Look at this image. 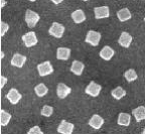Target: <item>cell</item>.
Listing matches in <instances>:
<instances>
[{
    "instance_id": "1",
    "label": "cell",
    "mask_w": 145,
    "mask_h": 134,
    "mask_svg": "<svg viewBox=\"0 0 145 134\" xmlns=\"http://www.w3.org/2000/svg\"><path fill=\"white\" fill-rule=\"evenodd\" d=\"M39 19H40V16L35 11H32L30 9L26 10V12H25V22H26L27 26L29 28L34 27L39 21Z\"/></svg>"
},
{
    "instance_id": "2",
    "label": "cell",
    "mask_w": 145,
    "mask_h": 134,
    "mask_svg": "<svg viewBox=\"0 0 145 134\" xmlns=\"http://www.w3.org/2000/svg\"><path fill=\"white\" fill-rule=\"evenodd\" d=\"M65 26L63 24L59 22H54L52 24V26L50 27V30H48V33L54 37H57V39H61L65 33Z\"/></svg>"
},
{
    "instance_id": "3",
    "label": "cell",
    "mask_w": 145,
    "mask_h": 134,
    "mask_svg": "<svg viewBox=\"0 0 145 134\" xmlns=\"http://www.w3.org/2000/svg\"><path fill=\"white\" fill-rule=\"evenodd\" d=\"M100 41H101V33L98 31H95V30H89L87 32L86 39H85V41L89 44L93 46H97L100 43Z\"/></svg>"
},
{
    "instance_id": "4",
    "label": "cell",
    "mask_w": 145,
    "mask_h": 134,
    "mask_svg": "<svg viewBox=\"0 0 145 134\" xmlns=\"http://www.w3.org/2000/svg\"><path fill=\"white\" fill-rule=\"evenodd\" d=\"M37 71H39V74L40 77H45V76H48L54 73V67L52 66L50 61H46L37 65Z\"/></svg>"
},
{
    "instance_id": "5",
    "label": "cell",
    "mask_w": 145,
    "mask_h": 134,
    "mask_svg": "<svg viewBox=\"0 0 145 134\" xmlns=\"http://www.w3.org/2000/svg\"><path fill=\"white\" fill-rule=\"evenodd\" d=\"M22 41L24 42V46L26 48H31L34 46L35 44H37L39 41H37V37H36V34L34 31H29L25 33L22 37Z\"/></svg>"
},
{
    "instance_id": "6",
    "label": "cell",
    "mask_w": 145,
    "mask_h": 134,
    "mask_svg": "<svg viewBox=\"0 0 145 134\" xmlns=\"http://www.w3.org/2000/svg\"><path fill=\"white\" fill-rule=\"evenodd\" d=\"M101 90H102L101 85L97 84V83H95L94 81H92V82L86 87L85 92H86V94L92 96V97H98V96L100 95Z\"/></svg>"
},
{
    "instance_id": "7",
    "label": "cell",
    "mask_w": 145,
    "mask_h": 134,
    "mask_svg": "<svg viewBox=\"0 0 145 134\" xmlns=\"http://www.w3.org/2000/svg\"><path fill=\"white\" fill-rule=\"evenodd\" d=\"M74 128H75V126H74L72 123L63 120L59 123V127H57V132L61 134H72Z\"/></svg>"
},
{
    "instance_id": "8",
    "label": "cell",
    "mask_w": 145,
    "mask_h": 134,
    "mask_svg": "<svg viewBox=\"0 0 145 134\" xmlns=\"http://www.w3.org/2000/svg\"><path fill=\"white\" fill-rule=\"evenodd\" d=\"M94 13H95L96 19L107 18L110 16V9L108 6H100L94 8Z\"/></svg>"
},
{
    "instance_id": "9",
    "label": "cell",
    "mask_w": 145,
    "mask_h": 134,
    "mask_svg": "<svg viewBox=\"0 0 145 134\" xmlns=\"http://www.w3.org/2000/svg\"><path fill=\"white\" fill-rule=\"evenodd\" d=\"M6 98L8 99V101L11 103V104L15 105V104H17V103L21 100L22 95H21V94L19 93V92H18L16 89L12 88V89H10V90H9L8 94L6 95Z\"/></svg>"
},
{
    "instance_id": "10",
    "label": "cell",
    "mask_w": 145,
    "mask_h": 134,
    "mask_svg": "<svg viewBox=\"0 0 145 134\" xmlns=\"http://www.w3.org/2000/svg\"><path fill=\"white\" fill-rule=\"evenodd\" d=\"M72 92V89L70 88L69 86H67L66 84H63V83H59L57 87V97L59 99H65L66 97H68L69 95L71 94Z\"/></svg>"
},
{
    "instance_id": "11",
    "label": "cell",
    "mask_w": 145,
    "mask_h": 134,
    "mask_svg": "<svg viewBox=\"0 0 145 134\" xmlns=\"http://www.w3.org/2000/svg\"><path fill=\"white\" fill-rule=\"evenodd\" d=\"M104 124V119L98 114H95L91 117V119L89 120V125L91 127H93L94 129H100Z\"/></svg>"
},
{
    "instance_id": "12",
    "label": "cell",
    "mask_w": 145,
    "mask_h": 134,
    "mask_svg": "<svg viewBox=\"0 0 145 134\" xmlns=\"http://www.w3.org/2000/svg\"><path fill=\"white\" fill-rule=\"evenodd\" d=\"M131 42H132V37L128 32L123 31L122 33H121L119 39H118V43H119L121 46H123V48H127L130 46Z\"/></svg>"
},
{
    "instance_id": "13",
    "label": "cell",
    "mask_w": 145,
    "mask_h": 134,
    "mask_svg": "<svg viewBox=\"0 0 145 134\" xmlns=\"http://www.w3.org/2000/svg\"><path fill=\"white\" fill-rule=\"evenodd\" d=\"M25 61H26V57L25 56L20 55V54H15L11 59V65L13 67L20 69L24 66Z\"/></svg>"
},
{
    "instance_id": "14",
    "label": "cell",
    "mask_w": 145,
    "mask_h": 134,
    "mask_svg": "<svg viewBox=\"0 0 145 134\" xmlns=\"http://www.w3.org/2000/svg\"><path fill=\"white\" fill-rule=\"evenodd\" d=\"M99 55H100V57L102 58L103 59H105V61H110V59L114 57V55H115V52H114V50L111 46H106L101 50Z\"/></svg>"
},
{
    "instance_id": "15",
    "label": "cell",
    "mask_w": 145,
    "mask_h": 134,
    "mask_svg": "<svg viewBox=\"0 0 145 134\" xmlns=\"http://www.w3.org/2000/svg\"><path fill=\"white\" fill-rule=\"evenodd\" d=\"M132 115L134 116V118L137 122H141L145 119V107L144 106H139L135 109L132 110Z\"/></svg>"
},
{
    "instance_id": "16",
    "label": "cell",
    "mask_w": 145,
    "mask_h": 134,
    "mask_svg": "<svg viewBox=\"0 0 145 134\" xmlns=\"http://www.w3.org/2000/svg\"><path fill=\"white\" fill-rule=\"evenodd\" d=\"M85 69V65L80 61H74L71 66V72L74 73L76 76H81Z\"/></svg>"
},
{
    "instance_id": "17",
    "label": "cell",
    "mask_w": 145,
    "mask_h": 134,
    "mask_svg": "<svg viewBox=\"0 0 145 134\" xmlns=\"http://www.w3.org/2000/svg\"><path fill=\"white\" fill-rule=\"evenodd\" d=\"M71 57V50L68 48H59L57 50V59L59 61H67Z\"/></svg>"
},
{
    "instance_id": "18",
    "label": "cell",
    "mask_w": 145,
    "mask_h": 134,
    "mask_svg": "<svg viewBox=\"0 0 145 134\" xmlns=\"http://www.w3.org/2000/svg\"><path fill=\"white\" fill-rule=\"evenodd\" d=\"M72 18L75 23H82L86 20V14L84 13V11L81 9L75 10L72 13Z\"/></svg>"
},
{
    "instance_id": "19",
    "label": "cell",
    "mask_w": 145,
    "mask_h": 134,
    "mask_svg": "<svg viewBox=\"0 0 145 134\" xmlns=\"http://www.w3.org/2000/svg\"><path fill=\"white\" fill-rule=\"evenodd\" d=\"M131 122V116L128 113H120L118 115L117 123L121 126H129Z\"/></svg>"
},
{
    "instance_id": "20",
    "label": "cell",
    "mask_w": 145,
    "mask_h": 134,
    "mask_svg": "<svg viewBox=\"0 0 145 134\" xmlns=\"http://www.w3.org/2000/svg\"><path fill=\"white\" fill-rule=\"evenodd\" d=\"M117 17L121 22H124V21L129 20L131 18V13H130L128 8H122L117 12Z\"/></svg>"
},
{
    "instance_id": "21",
    "label": "cell",
    "mask_w": 145,
    "mask_h": 134,
    "mask_svg": "<svg viewBox=\"0 0 145 134\" xmlns=\"http://www.w3.org/2000/svg\"><path fill=\"white\" fill-rule=\"evenodd\" d=\"M11 120V114L6 112L5 110H1L0 111V123H1V126H6L8 125V123Z\"/></svg>"
},
{
    "instance_id": "22",
    "label": "cell",
    "mask_w": 145,
    "mask_h": 134,
    "mask_svg": "<svg viewBox=\"0 0 145 134\" xmlns=\"http://www.w3.org/2000/svg\"><path fill=\"white\" fill-rule=\"evenodd\" d=\"M111 95L113 96V98L116 99V100H121L126 95V91L123 88H121V87H116L114 90H112Z\"/></svg>"
},
{
    "instance_id": "23",
    "label": "cell",
    "mask_w": 145,
    "mask_h": 134,
    "mask_svg": "<svg viewBox=\"0 0 145 134\" xmlns=\"http://www.w3.org/2000/svg\"><path fill=\"white\" fill-rule=\"evenodd\" d=\"M34 92H35V94L39 96V97H43V96H45L46 94H48V89L44 84L40 83V84H39L35 88H34Z\"/></svg>"
},
{
    "instance_id": "24",
    "label": "cell",
    "mask_w": 145,
    "mask_h": 134,
    "mask_svg": "<svg viewBox=\"0 0 145 134\" xmlns=\"http://www.w3.org/2000/svg\"><path fill=\"white\" fill-rule=\"evenodd\" d=\"M124 77L128 82H134V81L137 80L138 76H137V73L135 72V70L129 69V70H127L124 73Z\"/></svg>"
},
{
    "instance_id": "25",
    "label": "cell",
    "mask_w": 145,
    "mask_h": 134,
    "mask_svg": "<svg viewBox=\"0 0 145 134\" xmlns=\"http://www.w3.org/2000/svg\"><path fill=\"white\" fill-rule=\"evenodd\" d=\"M41 115L44 116V117H50L54 113V108L52 106H48V105H44L41 109Z\"/></svg>"
},
{
    "instance_id": "26",
    "label": "cell",
    "mask_w": 145,
    "mask_h": 134,
    "mask_svg": "<svg viewBox=\"0 0 145 134\" xmlns=\"http://www.w3.org/2000/svg\"><path fill=\"white\" fill-rule=\"evenodd\" d=\"M0 26H1V37H4L5 33H6L7 31H8L9 29V25L7 24L6 22H4V21H1V23H0Z\"/></svg>"
},
{
    "instance_id": "27",
    "label": "cell",
    "mask_w": 145,
    "mask_h": 134,
    "mask_svg": "<svg viewBox=\"0 0 145 134\" xmlns=\"http://www.w3.org/2000/svg\"><path fill=\"white\" fill-rule=\"evenodd\" d=\"M27 134H43V132L41 131L39 126H33V127H31L28 130Z\"/></svg>"
},
{
    "instance_id": "28",
    "label": "cell",
    "mask_w": 145,
    "mask_h": 134,
    "mask_svg": "<svg viewBox=\"0 0 145 134\" xmlns=\"http://www.w3.org/2000/svg\"><path fill=\"white\" fill-rule=\"evenodd\" d=\"M1 85H0V88H4V86H5V84H6L7 83V81H8V80H7V78L6 77H4V76H1Z\"/></svg>"
},
{
    "instance_id": "29",
    "label": "cell",
    "mask_w": 145,
    "mask_h": 134,
    "mask_svg": "<svg viewBox=\"0 0 145 134\" xmlns=\"http://www.w3.org/2000/svg\"><path fill=\"white\" fill-rule=\"evenodd\" d=\"M52 2H54V4H59V3H61L63 1V0H50Z\"/></svg>"
},
{
    "instance_id": "30",
    "label": "cell",
    "mask_w": 145,
    "mask_h": 134,
    "mask_svg": "<svg viewBox=\"0 0 145 134\" xmlns=\"http://www.w3.org/2000/svg\"><path fill=\"white\" fill-rule=\"evenodd\" d=\"M6 1H5V0H1V8H3V7L5 6V5H6Z\"/></svg>"
},
{
    "instance_id": "31",
    "label": "cell",
    "mask_w": 145,
    "mask_h": 134,
    "mask_svg": "<svg viewBox=\"0 0 145 134\" xmlns=\"http://www.w3.org/2000/svg\"><path fill=\"white\" fill-rule=\"evenodd\" d=\"M3 58H4V52H1V59H3Z\"/></svg>"
},
{
    "instance_id": "32",
    "label": "cell",
    "mask_w": 145,
    "mask_h": 134,
    "mask_svg": "<svg viewBox=\"0 0 145 134\" xmlns=\"http://www.w3.org/2000/svg\"><path fill=\"white\" fill-rule=\"evenodd\" d=\"M141 134H145V128L143 129V131H142V133H141Z\"/></svg>"
},
{
    "instance_id": "33",
    "label": "cell",
    "mask_w": 145,
    "mask_h": 134,
    "mask_svg": "<svg viewBox=\"0 0 145 134\" xmlns=\"http://www.w3.org/2000/svg\"><path fill=\"white\" fill-rule=\"evenodd\" d=\"M28 1H31V2H34V1H36V0H28Z\"/></svg>"
},
{
    "instance_id": "34",
    "label": "cell",
    "mask_w": 145,
    "mask_h": 134,
    "mask_svg": "<svg viewBox=\"0 0 145 134\" xmlns=\"http://www.w3.org/2000/svg\"><path fill=\"white\" fill-rule=\"evenodd\" d=\"M82 1H88V0H82Z\"/></svg>"
},
{
    "instance_id": "35",
    "label": "cell",
    "mask_w": 145,
    "mask_h": 134,
    "mask_svg": "<svg viewBox=\"0 0 145 134\" xmlns=\"http://www.w3.org/2000/svg\"><path fill=\"white\" fill-rule=\"evenodd\" d=\"M144 22H145V17H144Z\"/></svg>"
}]
</instances>
